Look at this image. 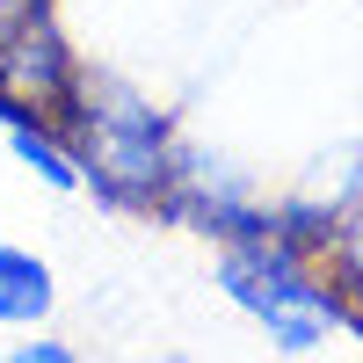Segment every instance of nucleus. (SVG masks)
I'll list each match as a JSON object with an SVG mask.
<instances>
[{
  "label": "nucleus",
  "instance_id": "4",
  "mask_svg": "<svg viewBox=\"0 0 363 363\" xmlns=\"http://www.w3.org/2000/svg\"><path fill=\"white\" fill-rule=\"evenodd\" d=\"M51 306H58L51 262L29 247H0V327H37Z\"/></svg>",
  "mask_w": 363,
  "mask_h": 363
},
{
  "label": "nucleus",
  "instance_id": "7",
  "mask_svg": "<svg viewBox=\"0 0 363 363\" xmlns=\"http://www.w3.org/2000/svg\"><path fill=\"white\" fill-rule=\"evenodd\" d=\"M37 8H51V0H0V29L22 22V15H37Z\"/></svg>",
  "mask_w": 363,
  "mask_h": 363
},
{
  "label": "nucleus",
  "instance_id": "6",
  "mask_svg": "<svg viewBox=\"0 0 363 363\" xmlns=\"http://www.w3.org/2000/svg\"><path fill=\"white\" fill-rule=\"evenodd\" d=\"M15 363H73V349H66V342H22Z\"/></svg>",
  "mask_w": 363,
  "mask_h": 363
},
{
  "label": "nucleus",
  "instance_id": "5",
  "mask_svg": "<svg viewBox=\"0 0 363 363\" xmlns=\"http://www.w3.org/2000/svg\"><path fill=\"white\" fill-rule=\"evenodd\" d=\"M8 145H15V160L44 182V189H80V167H73V145L58 138V124H8Z\"/></svg>",
  "mask_w": 363,
  "mask_h": 363
},
{
  "label": "nucleus",
  "instance_id": "1",
  "mask_svg": "<svg viewBox=\"0 0 363 363\" xmlns=\"http://www.w3.org/2000/svg\"><path fill=\"white\" fill-rule=\"evenodd\" d=\"M58 138L73 145L80 189H95L109 211H160L167 182L182 167V138L167 124V109H153L116 80H87V73L73 87L66 116H58Z\"/></svg>",
  "mask_w": 363,
  "mask_h": 363
},
{
  "label": "nucleus",
  "instance_id": "3",
  "mask_svg": "<svg viewBox=\"0 0 363 363\" xmlns=\"http://www.w3.org/2000/svg\"><path fill=\"white\" fill-rule=\"evenodd\" d=\"M80 87V58L51 8L0 29V124H58Z\"/></svg>",
  "mask_w": 363,
  "mask_h": 363
},
{
  "label": "nucleus",
  "instance_id": "2",
  "mask_svg": "<svg viewBox=\"0 0 363 363\" xmlns=\"http://www.w3.org/2000/svg\"><path fill=\"white\" fill-rule=\"evenodd\" d=\"M218 284L240 313H255L269 327V342L284 356H306V349L327 342V327H342V277H327L320 255H306L277 225L247 233V240H225Z\"/></svg>",
  "mask_w": 363,
  "mask_h": 363
}]
</instances>
